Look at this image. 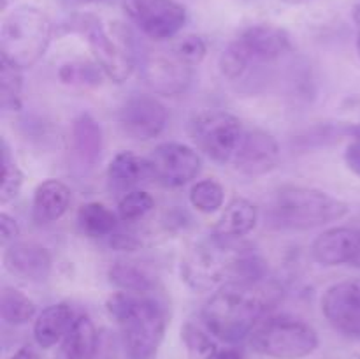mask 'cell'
Returning <instances> with one entry per match:
<instances>
[{
	"mask_svg": "<svg viewBox=\"0 0 360 359\" xmlns=\"http://www.w3.org/2000/svg\"><path fill=\"white\" fill-rule=\"evenodd\" d=\"M278 294V289L264 282L229 280L204 305V326L221 341L238 344L250 338L257 324L269 315Z\"/></svg>",
	"mask_w": 360,
	"mask_h": 359,
	"instance_id": "1",
	"label": "cell"
},
{
	"mask_svg": "<svg viewBox=\"0 0 360 359\" xmlns=\"http://www.w3.org/2000/svg\"><path fill=\"white\" fill-rule=\"evenodd\" d=\"M111 319L118 324L127 359H157L167 331V308L150 294L118 291L105 301Z\"/></svg>",
	"mask_w": 360,
	"mask_h": 359,
	"instance_id": "2",
	"label": "cell"
},
{
	"mask_svg": "<svg viewBox=\"0 0 360 359\" xmlns=\"http://www.w3.org/2000/svg\"><path fill=\"white\" fill-rule=\"evenodd\" d=\"M51 35L53 25L44 11L32 6L16 7L4 16L0 27L2 56L27 69L42 58Z\"/></svg>",
	"mask_w": 360,
	"mask_h": 359,
	"instance_id": "3",
	"label": "cell"
},
{
	"mask_svg": "<svg viewBox=\"0 0 360 359\" xmlns=\"http://www.w3.org/2000/svg\"><path fill=\"white\" fill-rule=\"evenodd\" d=\"M348 213V204L330 194L309 187L288 185L278 190L273 218L288 229H313L341 220Z\"/></svg>",
	"mask_w": 360,
	"mask_h": 359,
	"instance_id": "4",
	"label": "cell"
},
{
	"mask_svg": "<svg viewBox=\"0 0 360 359\" xmlns=\"http://www.w3.org/2000/svg\"><path fill=\"white\" fill-rule=\"evenodd\" d=\"M70 30L84 37L95 56V62L102 67L105 76L115 83H123L136 69L132 39L125 27H112L109 32L94 14H77L70 21Z\"/></svg>",
	"mask_w": 360,
	"mask_h": 359,
	"instance_id": "5",
	"label": "cell"
},
{
	"mask_svg": "<svg viewBox=\"0 0 360 359\" xmlns=\"http://www.w3.org/2000/svg\"><path fill=\"white\" fill-rule=\"evenodd\" d=\"M319 333L311 324L292 315H267L250 334L255 352L271 359H304L319 348Z\"/></svg>",
	"mask_w": 360,
	"mask_h": 359,
	"instance_id": "6",
	"label": "cell"
},
{
	"mask_svg": "<svg viewBox=\"0 0 360 359\" xmlns=\"http://www.w3.org/2000/svg\"><path fill=\"white\" fill-rule=\"evenodd\" d=\"M231 243L211 236V239L195 243L181 257L179 271L190 289L197 292H210L227 284L232 278L236 253H231Z\"/></svg>",
	"mask_w": 360,
	"mask_h": 359,
	"instance_id": "7",
	"label": "cell"
},
{
	"mask_svg": "<svg viewBox=\"0 0 360 359\" xmlns=\"http://www.w3.org/2000/svg\"><path fill=\"white\" fill-rule=\"evenodd\" d=\"M190 134L207 157L225 164L234 158L245 130L238 116L220 109H211L199 113L192 120Z\"/></svg>",
	"mask_w": 360,
	"mask_h": 359,
	"instance_id": "8",
	"label": "cell"
},
{
	"mask_svg": "<svg viewBox=\"0 0 360 359\" xmlns=\"http://www.w3.org/2000/svg\"><path fill=\"white\" fill-rule=\"evenodd\" d=\"M123 9L155 41L176 37L186 23V9L176 0H123Z\"/></svg>",
	"mask_w": 360,
	"mask_h": 359,
	"instance_id": "9",
	"label": "cell"
},
{
	"mask_svg": "<svg viewBox=\"0 0 360 359\" xmlns=\"http://www.w3.org/2000/svg\"><path fill=\"white\" fill-rule=\"evenodd\" d=\"M153 180L169 189H178L197 178L202 168L200 155L183 143H162L148 157Z\"/></svg>",
	"mask_w": 360,
	"mask_h": 359,
	"instance_id": "10",
	"label": "cell"
},
{
	"mask_svg": "<svg viewBox=\"0 0 360 359\" xmlns=\"http://www.w3.org/2000/svg\"><path fill=\"white\" fill-rule=\"evenodd\" d=\"M167 109L153 95L137 94L127 99L118 113L122 132L132 141H150L160 136L167 125Z\"/></svg>",
	"mask_w": 360,
	"mask_h": 359,
	"instance_id": "11",
	"label": "cell"
},
{
	"mask_svg": "<svg viewBox=\"0 0 360 359\" xmlns=\"http://www.w3.org/2000/svg\"><path fill=\"white\" fill-rule=\"evenodd\" d=\"M141 74L155 94L174 97L190 87L193 67L183 62L172 49H169V51H155L144 56Z\"/></svg>",
	"mask_w": 360,
	"mask_h": 359,
	"instance_id": "12",
	"label": "cell"
},
{
	"mask_svg": "<svg viewBox=\"0 0 360 359\" xmlns=\"http://www.w3.org/2000/svg\"><path fill=\"white\" fill-rule=\"evenodd\" d=\"M322 313L338 333L360 338V280L330 285L322 296Z\"/></svg>",
	"mask_w": 360,
	"mask_h": 359,
	"instance_id": "13",
	"label": "cell"
},
{
	"mask_svg": "<svg viewBox=\"0 0 360 359\" xmlns=\"http://www.w3.org/2000/svg\"><path fill=\"white\" fill-rule=\"evenodd\" d=\"M280 146L273 134L262 129H250L243 134L232 162L241 175L257 178L274 171L280 165Z\"/></svg>",
	"mask_w": 360,
	"mask_h": 359,
	"instance_id": "14",
	"label": "cell"
},
{
	"mask_svg": "<svg viewBox=\"0 0 360 359\" xmlns=\"http://www.w3.org/2000/svg\"><path fill=\"white\" fill-rule=\"evenodd\" d=\"M4 267L13 277L30 284L48 280L53 270V257L48 248L34 241H14L6 246Z\"/></svg>",
	"mask_w": 360,
	"mask_h": 359,
	"instance_id": "15",
	"label": "cell"
},
{
	"mask_svg": "<svg viewBox=\"0 0 360 359\" xmlns=\"http://www.w3.org/2000/svg\"><path fill=\"white\" fill-rule=\"evenodd\" d=\"M311 256L322 266H360V229H327L313 241Z\"/></svg>",
	"mask_w": 360,
	"mask_h": 359,
	"instance_id": "16",
	"label": "cell"
},
{
	"mask_svg": "<svg viewBox=\"0 0 360 359\" xmlns=\"http://www.w3.org/2000/svg\"><path fill=\"white\" fill-rule=\"evenodd\" d=\"M246 58L252 62H273L292 48L290 35L276 25L259 23L245 28L236 39Z\"/></svg>",
	"mask_w": 360,
	"mask_h": 359,
	"instance_id": "17",
	"label": "cell"
},
{
	"mask_svg": "<svg viewBox=\"0 0 360 359\" xmlns=\"http://www.w3.org/2000/svg\"><path fill=\"white\" fill-rule=\"evenodd\" d=\"M259 222V210L252 201L245 197H236L225 206L224 213L218 218L213 229L214 238L232 243L234 239L250 234Z\"/></svg>",
	"mask_w": 360,
	"mask_h": 359,
	"instance_id": "18",
	"label": "cell"
},
{
	"mask_svg": "<svg viewBox=\"0 0 360 359\" xmlns=\"http://www.w3.org/2000/svg\"><path fill=\"white\" fill-rule=\"evenodd\" d=\"M70 189L58 180H46L35 189L32 217L37 224H51L62 218L70 206Z\"/></svg>",
	"mask_w": 360,
	"mask_h": 359,
	"instance_id": "19",
	"label": "cell"
},
{
	"mask_svg": "<svg viewBox=\"0 0 360 359\" xmlns=\"http://www.w3.org/2000/svg\"><path fill=\"white\" fill-rule=\"evenodd\" d=\"M76 313L67 303H56L42 310L34 322V338L41 348L60 345L76 320Z\"/></svg>",
	"mask_w": 360,
	"mask_h": 359,
	"instance_id": "20",
	"label": "cell"
},
{
	"mask_svg": "<svg viewBox=\"0 0 360 359\" xmlns=\"http://www.w3.org/2000/svg\"><path fill=\"white\" fill-rule=\"evenodd\" d=\"M97 351V327L86 313H79L69 333L60 341L55 359H95Z\"/></svg>",
	"mask_w": 360,
	"mask_h": 359,
	"instance_id": "21",
	"label": "cell"
},
{
	"mask_svg": "<svg viewBox=\"0 0 360 359\" xmlns=\"http://www.w3.org/2000/svg\"><path fill=\"white\" fill-rule=\"evenodd\" d=\"M108 176L112 187L118 190L134 189V187L148 182V180H153L148 157H141L134 151L116 153L108 168Z\"/></svg>",
	"mask_w": 360,
	"mask_h": 359,
	"instance_id": "22",
	"label": "cell"
},
{
	"mask_svg": "<svg viewBox=\"0 0 360 359\" xmlns=\"http://www.w3.org/2000/svg\"><path fill=\"white\" fill-rule=\"evenodd\" d=\"M74 151L79 160L86 165H95L101 160L104 137L102 127L90 113H81L72 125Z\"/></svg>",
	"mask_w": 360,
	"mask_h": 359,
	"instance_id": "23",
	"label": "cell"
},
{
	"mask_svg": "<svg viewBox=\"0 0 360 359\" xmlns=\"http://www.w3.org/2000/svg\"><path fill=\"white\" fill-rule=\"evenodd\" d=\"M77 225L90 238L111 236L118 227V217L105 204L86 203L77 211Z\"/></svg>",
	"mask_w": 360,
	"mask_h": 359,
	"instance_id": "24",
	"label": "cell"
},
{
	"mask_svg": "<svg viewBox=\"0 0 360 359\" xmlns=\"http://www.w3.org/2000/svg\"><path fill=\"white\" fill-rule=\"evenodd\" d=\"M35 313H37V306L27 294L13 287L2 289L0 315H2L4 322L11 324V326H23L34 319Z\"/></svg>",
	"mask_w": 360,
	"mask_h": 359,
	"instance_id": "25",
	"label": "cell"
},
{
	"mask_svg": "<svg viewBox=\"0 0 360 359\" xmlns=\"http://www.w3.org/2000/svg\"><path fill=\"white\" fill-rule=\"evenodd\" d=\"M109 280L120 291L132 294H150L155 289L153 278L134 263H116L109 270Z\"/></svg>",
	"mask_w": 360,
	"mask_h": 359,
	"instance_id": "26",
	"label": "cell"
},
{
	"mask_svg": "<svg viewBox=\"0 0 360 359\" xmlns=\"http://www.w3.org/2000/svg\"><path fill=\"white\" fill-rule=\"evenodd\" d=\"M21 67L0 58V104L4 111H18L21 108V90H23V74Z\"/></svg>",
	"mask_w": 360,
	"mask_h": 359,
	"instance_id": "27",
	"label": "cell"
},
{
	"mask_svg": "<svg viewBox=\"0 0 360 359\" xmlns=\"http://www.w3.org/2000/svg\"><path fill=\"white\" fill-rule=\"evenodd\" d=\"M58 77L62 83L72 84V87H98L102 80L108 76L97 62L74 60L60 67Z\"/></svg>",
	"mask_w": 360,
	"mask_h": 359,
	"instance_id": "28",
	"label": "cell"
},
{
	"mask_svg": "<svg viewBox=\"0 0 360 359\" xmlns=\"http://www.w3.org/2000/svg\"><path fill=\"white\" fill-rule=\"evenodd\" d=\"M181 341L185 345L188 359H213V355L218 352L210 331L202 329L193 322H186L181 327Z\"/></svg>",
	"mask_w": 360,
	"mask_h": 359,
	"instance_id": "29",
	"label": "cell"
},
{
	"mask_svg": "<svg viewBox=\"0 0 360 359\" xmlns=\"http://www.w3.org/2000/svg\"><path fill=\"white\" fill-rule=\"evenodd\" d=\"M225 190L217 180H200L190 190V203L200 213H214L224 206Z\"/></svg>",
	"mask_w": 360,
	"mask_h": 359,
	"instance_id": "30",
	"label": "cell"
},
{
	"mask_svg": "<svg viewBox=\"0 0 360 359\" xmlns=\"http://www.w3.org/2000/svg\"><path fill=\"white\" fill-rule=\"evenodd\" d=\"M23 185V172L13 158L6 137H2V187H0V203L7 204L16 199Z\"/></svg>",
	"mask_w": 360,
	"mask_h": 359,
	"instance_id": "31",
	"label": "cell"
},
{
	"mask_svg": "<svg viewBox=\"0 0 360 359\" xmlns=\"http://www.w3.org/2000/svg\"><path fill=\"white\" fill-rule=\"evenodd\" d=\"M155 208V199L146 190L134 189L127 192L118 203V215L123 222H137Z\"/></svg>",
	"mask_w": 360,
	"mask_h": 359,
	"instance_id": "32",
	"label": "cell"
},
{
	"mask_svg": "<svg viewBox=\"0 0 360 359\" xmlns=\"http://www.w3.org/2000/svg\"><path fill=\"white\" fill-rule=\"evenodd\" d=\"M171 49L183 60V62L195 67L206 58L207 44L202 37L190 34V35H185V37L178 39V41L172 44Z\"/></svg>",
	"mask_w": 360,
	"mask_h": 359,
	"instance_id": "33",
	"label": "cell"
},
{
	"mask_svg": "<svg viewBox=\"0 0 360 359\" xmlns=\"http://www.w3.org/2000/svg\"><path fill=\"white\" fill-rule=\"evenodd\" d=\"M218 65H220V73L224 74L227 80L234 81L239 80V77L245 74V70L248 69L250 65V60L246 58L245 53L239 49V46L232 41L231 44H229V48L221 53Z\"/></svg>",
	"mask_w": 360,
	"mask_h": 359,
	"instance_id": "34",
	"label": "cell"
},
{
	"mask_svg": "<svg viewBox=\"0 0 360 359\" xmlns=\"http://www.w3.org/2000/svg\"><path fill=\"white\" fill-rule=\"evenodd\" d=\"M0 234H2L0 241H2L4 248L13 245L20 236V224L16 222V218L11 217L6 211H2V215H0Z\"/></svg>",
	"mask_w": 360,
	"mask_h": 359,
	"instance_id": "35",
	"label": "cell"
},
{
	"mask_svg": "<svg viewBox=\"0 0 360 359\" xmlns=\"http://www.w3.org/2000/svg\"><path fill=\"white\" fill-rule=\"evenodd\" d=\"M345 162H347L348 169L360 178V129L345 150Z\"/></svg>",
	"mask_w": 360,
	"mask_h": 359,
	"instance_id": "36",
	"label": "cell"
},
{
	"mask_svg": "<svg viewBox=\"0 0 360 359\" xmlns=\"http://www.w3.org/2000/svg\"><path fill=\"white\" fill-rule=\"evenodd\" d=\"M111 246L118 250H127V252H132L139 246V241H137L134 236L130 234H111Z\"/></svg>",
	"mask_w": 360,
	"mask_h": 359,
	"instance_id": "37",
	"label": "cell"
},
{
	"mask_svg": "<svg viewBox=\"0 0 360 359\" xmlns=\"http://www.w3.org/2000/svg\"><path fill=\"white\" fill-rule=\"evenodd\" d=\"M9 359H39V354L32 345H23V347L18 348Z\"/></svg>",
	"mask_w": 360,
	"mask_h": 359,
	"instance_id": "38",
	"label": "cell"
},
{
	"mask_svg": "<svg viewBox=\"0 0 360 359\" xmlns=\"http://www.w3.org/2000/svg\"><path fill=\"white\" fill-rule=\"evenodd\" d=\"M213 359H246V358L241 354V352L236 351V348H218V352L213 355Z\"/></svg>",
	"mask_w": 360,
	"mask_h": 359,
	"instance_id": "39",
	"label": "cell"
},
{
	"mask_svg": "<svg viewBox=\"0 0 360 359\" xmlns=\"http://www.w3.org/2000/svg\"><path fill=\"white\" fill-rule=\"evenodd\" d=\"M354 21H355V28H357V53L360 58V4L355 6L354 9Z\"/></svg>",
	"mask_w": 360,
	"mask_h": 359,
	"instance_id": "40",
	"label": "cell"
},
{
	"mask_svg": "<svg viewBox=\"0 0 360 359\" xmlns=\"http://www.w3.org/2000/svg\"><path fill=\"white\" fill-rule=\"evenodd\" d=\"M281 2L287 4V6H304V4L313 2V0H281Z\"/></svg>",
	"mask_w": 360,
	"mask_h": 359,
	"instance_id": "41",
	"label": "cell"
},
{
	"mask_svg": "<svg viewBox=\"0 0 360 359\" xmlns=\"http://www.w3.org/2000/svg\"><path fill=\"white\" fill-rule=\"evenodd\" d=\"M77 2H83V4H94V2H101V0H77Z\"/></svg>",
	"mask_w": 360,
	"mask_h": 359,
	"instance_id": "42",
	"label": "cell"
},
{
	"mask_svg": "<svg viewBox=\"0 0 360 359\" xmlns=\"http://www.w3.org/2000/svg\"><path fill=\"white\" fill-rule=\"evenodd\" d=\"M6 6H7V0H2V9H6Z\"/></svg>",
	"mask_w": 360,
	"mask_h": 359,
	"instance_id": "43",
	"label": "cell"
},
{
	"mask_svg": "<svg viewBox=\"0 0 360 359\" xmlns=\"http://www.w3.org/2000/svg\"><path fill=\"white\" fill-rule=\"evenodd\" d=\"M359 359H360V354H359Z\"/></svg>",
	"mask_w": 360,
	"mask_h": 359,
	"instance_id": "44",
	"label": "cell"
}]
</instances>
